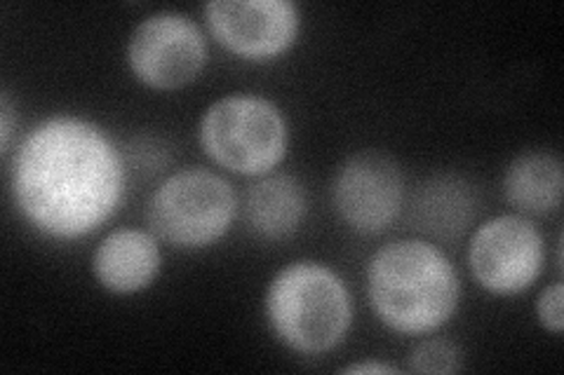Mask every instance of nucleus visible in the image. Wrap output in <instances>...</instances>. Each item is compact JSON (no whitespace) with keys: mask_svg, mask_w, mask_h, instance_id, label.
<instances>
[{"mask_svg":"<svg viewBox=\"0 0 564 375\" xmlns=\"http://www.w3.org/2000/svg\"><path fill=\"white\" fill-rule=\"evenodd\" d=\"M126 62L137 82L155 92H176L203 74L207 38L188 14L163 10L134 26Z\"/></svg>","mask_w":564,"mask_h":375,"instance_id":"423d86ee","label":"nucleus"},{"mask_svg":"<svg viewBox=\"0 0 564 375\" xmlns=\"http://www.w3.org/2000/svg\"><path fill=\"white\" fill-rule=\"evenodd\" d=\"M203 14L228 55L254 64L288 55L302 31V12L292 0H212Z\"/></svg>","mask_w":564,"mask_h":375,"instance_id":"1a4fd4ad","label":"nucleus"},{"mask_svg":"<svg viewBox=\"0 0 564 375\" xmlns=\"http://www.w3.org/2000/svg\"><path fill=\"white\" fill-rule=\"evenodd\" d=\"M238 209V192L226 176L207 167H188L170 174L153 190L147 223L163 244L198 252L226 238Z\"/></svg>","mask_w":564,"mask_h":375,"instance_id":"39448f33","label":"nucleus"},{"mask_svg":"<svg viewBox=\"0 0 564 375\" xmlns=\"http://www.w3.org/2000/svg\"><path fill=\"white\" fill-rule=\"evenodd\" d=\"M464 368V352L447 338H429L419 341L408 356V371L421 375H452Z\"/></svg>","mask_w":564,"mask_h":375,"instance_id":"4468645a","label":"nucleus"},{"mask_svg":"<svg viewBox=\"0 0 564 375\" xmlns=\"http://www.w3.org/2000/svg\"><path fill=\"white\" fill-rule=\"evenodd\" d=\"M503 198L522 217H549L562 207L564 167L551 151H527L503 174Z\"/></svg>","mask_w":564,"mask_h":375,"instance_id":"ddd939ff","label":"nucleus"},{"mask_svg":"<svg viewBox=\"0 0 564 375\" xmlns=\"http://www.w3.org/2000/svg\"><path fill=\"white\" fill-rule=\"evenodd\" d=\"M198 141L217 167L261 178L273 174L290 151V122L278 103L259 95H228L207 106Z\"/></svg>","mask_w":564,"mask_h":375,"instance_id":"20e7f679","label":"nucleus"},{"mask_svg":"<svg viewBox=\"0 0 564 375\" xmlns=\"http://www.w3.org/2000/svg\"><path fill=\"white\" fill-rule=\"evenodd\" d=\"M126 184V153L83 115L45 118L10 157L12 202L47 240L93 235L120 209Z\"/></svg>","mask_w":564,"mask_h":375,"instance_id":"f257e3e1","label":"nucleus"},{"mask_svg":"<svg viewBox=\"0 0 564 375\" xmlns=\"http://www.w3.org/2000/svg\"><path fill=\"white\" fill-rule=\"evenodd\" d=\"M480 209L478 188L456 174H435L412 195L408 221L433 244L462 240Z\"/></svg>","mask_w":564,"mask_h":375,"instance_id":"9b49d317","label":"nucleus"},{"mask_svg":"<svg viewBox=\"0 0 564 375\" xmlns=\"http://www.w3.org/2000/svg\"><path fill=\"white\" fill-rule=\"evenodd\" d=\"M161 267V240L141 228L111 230L93 254V275L99 287L113 296H134L149 289Z\"/></svg>","mask_w":564,"mask_h":375,"instance_id":"9d476101","label":"nucleus"},{"mask_svg":"<svg viewBox=\"0 0 564 375\" xmlns=\"http://www.w3.org/2000/svg\"><path fill=\"white\" fill-rule=\"evenodd\" d=\"M369 308L400 335H431L447 327L462 302V282L449 256L423 238L388 242L365 271Z\"/></svg>","mask_w":564,"mask_h":375,"instance_id":"f03ea898","label":"nucleus"},{"mask_svg":"<svg viewBox=\"0 0 564 375\" xmlns=\"http://www.w3.org/2000/svg\"><path fill=\"white\" fill-rule=\"evenodd\" d=\"M329 198L346 228L356 235L375 238L398 221L408 186L395 157L383 151H360L334 172Z\"/></svg>","mask_w":564,"mask_h":375,"instance_id":"0eeeda50","label":"nucleus"},{"mask_svg":"<svg viewBox=\"0 0 564 375\" xmlns=\"http://www.w3.org/2000/svg\"><path fill=\"white\" fill-rule=\"evenodd\" d=\"M278 341L296 354L337 350L352 324V298L341 275L321 261H294L273 275L263 298Z\"/></svg>","mask_w":564,"mask_h":375,"instance_id":"7ed1b4c3","label":"nucleus"},{"mask_svg":"<svg viewBox=\"0 0 564 375\" xmlns=\"http://www.w3.org/2000/svg\"><path fill=\"white\" fill-rule=\"evenodd\" d=\"M536 319L541 329L553 335L564 331V284L553 282L549 287L541 289L536 298Z\"/></svg>","mask_w":564,"mask_h":375,"instance_id":"2eb2a0df","label":"nucleus"},{"mask_svg":"<svg viewBox=\"0 0 564 375\" xmlns=\"http://www.w3.org/2000/svg\"><path fill=\"white\" fill-rule=\"evenodd\" d=\"M14 132H17L14 103H12L10 95L3 92L0 95V148H3V155H10Z\"/></svg>","mask_w":564,"mask_h":375,"instance_id":"dca6fc26","label":"nucleus"},{"mask_svg":"<svg viewBox=\"0 0 564 375\" xmlns=\"http://www.w3.org/2000/svg\"><path fill=\"white\" fill-rule=\"evenodd\" d=\"M308 213V192L292 174L254 178L245 192V223L261 242H288L302 230Z\"/></svg>","mask_w":564,"mask_h":375,"instance_id":"f8f14e48","label":"nucleus"},{"mask_svg":"<svg viewBox=\"0 0 564 375\" xmlns=\"http://www.w3.org/2000/svg\"><path fill=\"white\" fill-rule=\"evenodd\" d=\"M473 279L494 296H520L541 277L545 242L522 213H501L473 232L468 244Z\"/></svg>","mask_w":564,"mask_h":375,"instance_id":"6e6552de","label":"nucleus"},{"mask_svg":"<svg viewBox=\"0 0 564 375\" xmlns=\"http://www.w3.org/2000/svg\"><path fill=\"white\" fill-rule=\"evenodd\" d=\"M341 373H346V375H393V373H398V368L391 364H383V362H356V364L344 366Z\"/></svg>","mask_w":564,"mask_h":375,"instance_id":"f3484780","label":"nucleus"}]
</instances>
